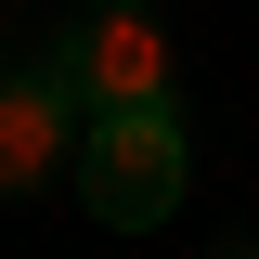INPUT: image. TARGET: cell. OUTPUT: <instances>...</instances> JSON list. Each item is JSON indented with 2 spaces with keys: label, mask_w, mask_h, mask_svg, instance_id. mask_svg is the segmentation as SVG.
<instances>
[{
  "label": "cell",
  "mask_w": 259,
  "mask_h": 259,
  "mask_svg": "<svg viewBox=\"0 0 259 259\" xmlns=\"http://www.w3.org/2000/svg\"><path fill=\"white\" fill-rule=\"evenodd\" d=\"M39 65L78 91V117H168V91H182V39H168L143 0H91Z\"/></svg>",
  "instance_id": "1"
},
{
  "label": "cell",
  "mask_w": 259,
  "mask_h": 259,
  "mask_svg": "<svg viewBox=\"0 0 259 259\" xmlns=\"http://www.w3.org/2000/svg\"><path fill=\"white\" fill-rule=\"evenodd\" d=\"M78 207L104 233H156L182 207V117H91L78 143Z\"/></svg>",
  "instance_id": "2"
},
{
  "label": "cell",
  "mask_w": 259,
  "mask_h": 259,
  "mask_svg": "<svg viewBox=\"0 0 259 259\" xmlns=\"http://www.w3.org/2000/svg\"><path fill=\"white\" fill-rule=\"evenodd\" d=\"M246 259H259V246H246Z\"/></svg>",
  "instance_id": "4"
},
{
  "label": "cell",
  "mask_w": 259,
  "mask_h": 259,
  "mask_svg": "<svg viewBox=\"0 0 259 259\" xmlns=\"http://www.w3.org/2000/svg\"><path fill=\"white\" fill-rule=\"evenodd\" d=\"M78 143H91L78 91H65L52 65H13L0 78V194H39L52 168H78Z\"/></svg>",
  "instance_id": "3"
}]
</instances>
